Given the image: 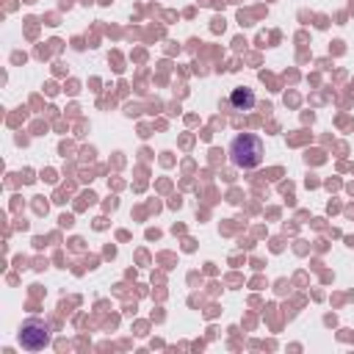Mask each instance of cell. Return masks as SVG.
I'll list each match as a JSON object with an SVG mask.
<instances>
[{
    "mask_svg": "<svg viewBox=\"0 0 354 354\" xmlns=\"http://www.w3.org/2000/svg\"><path fill=\"white\" fill-rule=\"evenodd\" d=\"M227 155H230L232 166H238V169H257L263 163L266 147H263V138L260 136H254V133H238L230 141Z\"/></svg>",
    "mask_w": 354,
    "mask_h": 354,
    "instance_id": "obj_1",
    "label": "cell"
},
{
    "mask_svg": "<svg viewBox=\"0 0 354 354\" xmlns=\"http://www.w3.org/2000/svg\"><path fill=\"white\" fill-rule=\"evenodd\" d=\"M53 340V326L44 318H25L19 326V346L28 351H39L44 346H50Z\"/></svg>",
    "mask_w": 354,
    "mask_h": 354,
    "instance_id": "obj_2",
    "label": "cell"
},
{
    "mask_svg": "<svg viewBox=\"0 0 354 354\" xmlns=\"http://www.w3.org/2000/svg\"><path fill=\"white\" fill-rule=\"evenodd\" d=\"M254 102H257V97H254V91L252 88H232L230 91V108L232 111H252L254 108Z\"/></svg>",
    "mask_w": 354,
    "mask_h": 354,
    "instance_id": "obj_3",
    "label": "cell"
}]
</instances>
